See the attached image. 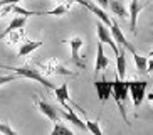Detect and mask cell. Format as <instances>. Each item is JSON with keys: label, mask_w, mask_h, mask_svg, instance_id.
I'll return each mask as SVG.
<instances>
[{"label": "cell", "mask_w": 153, "mask_h": 135, "mask_svg": "<svg viewBox=\"0 0 153 135\" xmlns=\"http://www.w3.org/2000/svg\"><path fill=\"white\" fill-rule=\"evenodd\" d=\"M111 94L114 96V101H116L118 108H120L121 117L125 118V122L128 123V117H126V110H125V101L128 100V81H123L121 78H116V80L113 81Z\"/></svg>", "instance_id": "6da1fadb"}, {"label": "cell", "mask_w": 153, "mask_h": 135, "mask_svg": "<svg viewBox=\"0 0 153 135\" xmlns=\"http://www.w3.org/2000/svg\"><path fill=\"white\" fill-rule=\"evenodd\" d=\"M0 68H4V69L5 68H7V69H12L15 74H19V76H22V78L34 80V81H37V83H41L42 86H45V88H51V90H54L56 88L47 78H44L41 73L37 71V69H34V68H27V66H24V68H9V66H2V64H0Z\"/></svg>", "instance_id": "7a4b0ae2"}, {"label": "cell", "mask_w": 153, "mask_h": 135, "mask_svg": "<svg viewBox=\"0 0 153 135\" xmlns=\"http://www.w3.org/2000/svg\"><path fill=\"white\" fill-rule=\"evenodd\" d=\"M146 86H148L146 81H128V93H130L135 106H140V105H141V101H143V98H145Z\"/></svg>", "instance_id": "3957f363"}, {"label": "cell", "mask_w": 153, "mask_h": 135, "mask_svg": "<svg viewBox=\"0 0 153 135\" xmlns=\"http://www.w3.org/2000/svg\"><path fill=\"white\" fill-rule=\"evenodd\" d=\"M96 32H98V37H99V40H101L103 44H108L109 47L113 49V52H114V54L120 52L118 44L114 42V39H113V36H111V31L108 29L106 24H103L101 20H98V22H96Z\"/></svg>", "instance_id": "277c9868"}, {"label": "cell", "mask_w": 153, "mask_h": 135, "mask_svg": "<svg viewBox=\"0 0 153 135\" xmlns=\"http://www.w3.org/2000/svg\"><path fill=\"white\" fill-rule=\"evenodd\" d=\"M68 42H69V46H71V56H72L74 64H76L77 68H86V63L81 59V56H79V49L84 46V40H82L81 37H71Z\"/></svg>", "instance_id": "5b68a950"}, {"label": "cell", "mask_w": 153, "mask_h": 135, "mask_svg": "<svg viewBox=\"0 0 153 135\" xmlns=\"http://www.w3.org/2000/svg\"><path fill=\"white\" fill-rule=\"evenodd\" d=\"M34 101L37 103V108L41 110L42 115H44V117H47L51 122H52V123L59 120L61 113H59V110H56V108L52 106L51 103H47V101H44V100H37V98H34Z\"/></svg>", "instance_id": "8992f818"}, {"label": "cell", "mask_w": 153, "mask_h": 135, "mask_svg": "<svg viewBox=\"0 0 153 135\" xmlns=\"http://www.w3.org/2000/svg\"><path fill=\"white\" fill-rule=\"evenodd\" d=\"M109 27H111V36H113V39H114V42H116V44H120L123 49H128L130 52H133L135 49H133V46L126 40V37H125V34L121 32L120 26H118L116 22H111V26H109Z\"/></svg>", "instance_id": "52a82bcc"}, {"label": "cell", "mask_w": 153, "mask_h": 135, "mask_svg": "<svg viewBox=\"0 0 153 135\" xmlns=\"http://www.w3.org/2000/svg\"><path fill=\"white\" fill-rule=\"evenodd\" d=\"M94 88H96V91H98V96H99V100H101V103H104V101L111 96L113 83H109V81H106L103 78V80H99L94 83Z\"/></svg>", "instance_id": "ba28073f"}, {"label": "cell", "mask_w": 153, "mask_h": 135, "mask_svg": "<svg viewBox=\"0 0 153 135\" xmlns=\"http://www.w3.org/2000/svg\"><path fill=\"white\" fill-rule=\"evenodd\" d=\"M141 9H143V4L140 0H131L130 2V29L133 34H136V20H138Z\"/></svg>", "instance_id": "9c48e42d"}, {"label": "cell", "mask_w": 153, "mask_h": 135, "mask_svg": "<svg viewBox=\"0 0 153 135\" xmlns=\"http://www.w3.org/2000/svg\"><path fill=\"white\" fill-rule=\"evenodd\" d=\"M109 66V59L108 56L104 54V49H103V42L99 40L98 44V52H96V63H94V73L98 74L99 71H103Z\"/></svg>", "instance_id": "30bf717a"}, {"label": "cell", "mask_w": 153, "mask_h": 135, "mask_svg": "<svg viewBox=\"0 0 153 135\" xmlns=\"http://www.w3.org/2000/svg\"><path fill=\"white\" fill-rule=\"evenodd\" d=\"M25 22H27V17H25V15H19V17H14V19H12V22L9 24V27H7V29H5L2 34H0V39L7 37V34H10V32H14V31H20V29L25 26Z\"/></svg>", "instance_id": "8fae6325"}, {"label": "cell", "mask_w": 153, "mask_h": 135, "mask_svg": "<svg viewBox=\"0 0 153 135\" xmlns=\"http://www.w3.org/2000/svg\"><path fill=\"white\" fill-rule=\"evenodd\" d=\"M61 117H64L66 120H69L71 123H74V125H76L81 132H88V127H86V123H84V122H82L79 117H77L76 113H74V110H72L71 106L66 108V113H61Z\"/></svg>", "instance_id": "7c38bea8"}, {"label": "cell", "mask_w": 153, "mask_h": 135, "mask_svg": "<svg viewBox=\"0 0 153 135\" xmlns=\"http://www.w3.org/2000/svg\"><path fill=\"white\" fill-rule=\"evenodd\" d=\"M54 94H56V98H57V101L64 106V110L69 108V105H68V100H69V86H68V83H62L61 86L54 88Z\"/></svg>", "instance_id": "4fadbf2b"}, {"label": "cell", "mask_w": 153, "mask_h": 135, "mask_svg": "<svg viewBox=\"0 0 153 135\" xmlns=\"http://www.w3.org/2000/svg\"><path fill=\"white\" fill-rule=\"evenodd\" d=\"M108 9L111 10L114 15H118V17H121V19L128 17V10H126L125 2H123V0H109Z\"/></svg>", "instance_id": "5bb4252c"}, {"label": "cell", "mask_w": 153, "mask_h": 135, "mask_svg": "<svg viewBox=\"0 0 153 135\" xmlns=\"http://www.w3.org/2000/svg\"><path fill=\"white\" fill-rule=\"evenodd\" d=\"M41 46H42V40H25L19 49V56H27V54L34 52L36 49H39Z\"/></svg>", "instance_id": "9a60e30c"}, {"label": "cell", "mask_w": 153, "mask_h": 135, "mask_svg": "<svg viewBox=\"0 0 153 135\" xmlns=\"http://www.w3.org/2000/svg\"><path fill=\"white\" fill-rule=\"evenodd\" d=\"M133 59H135V66L136 69H138V73H141V74H146L148 73V69H146V66H148V59L145 58V56H140L136 51H133Z\"/></svg>", "instance_id": "2e32d148"}, {"label": "cell", "mask_w": 153, "mask_h": 135, "mask_svg": "<svg viewBox=\"0 0 153 135\" xmlns=\"http://www.w3.org/2000/svg\"><path fill=\"white\" fill-rule=\"evenodd\" d=\"M116 69H118V78L125 80V74H126V56H125V51H120L116 54Z\"/></svg>", "instance_id": "e0dca14e"}, {"label": "cell", "mask_w": 153, "mask_h": 135, "mask_svg": "<svg viewBox=\"0 0 153 135\" xmlns=\"http://www.w3.org/2000/svg\"><path fill=\"white\" fill-rule=\"evenodd\" d=\"M71 135L72 134V130L71 128H68V127L66 125H62V123H61V122H54V128H52V130H51V135Z\"/></svg>", "instance_id": "ac0fdd59"}, {"label": "cell", "mask_w": 153, "mask_h": 135, "mask_svg": "<svg viewBox=\"0 0 153 135\" xmlns=\"http://www.w3.org/2000/svg\"><path fill=\"white\" fill-rule=\"evenodd\" d=\"M84 123H86V127H88V132H91V134H94V135H101V134H103V130H101V127L98 125V122L86 120Z\"/></svg>", "instance_id": "d6986e66"}, {"label": "cell", "mask_w": 153, "mask_h": 135, "mask_svg": "<svg viewBox=\"0 0 153 135\" xmlns=\"http://www.w3.org/2000/svg\"><path fill=\"white\" fill-rule=\"evenodd\" d=\"M68 12V7L66 5H59V7H56L54 10H49V12H42L45 14V15H62V14Z\"/></svg>", "instance_id": "ffe728a7"}, {"label": "cell", "mask_w": 153, "mask_h": 135, "mask_svg": "<svg viewBox=\"0 0 153 135\" xmlns=\"http://www.w3.org/2000/svg\"><path fill=\"white\" fill-rule=\"evenodd\" d=\"M0 134L14 135V134H15V130H12V128H10V125H9V123H2V122H0Z\"/></svg>", "instance_id": "44dd1931"}, {"label": "cell", "mask_w": 153, "mask_h": 135, "mask_svg": "<svg viewBox=\"0 0 153 135\" xmlns=\"http://www.w3.org/2000/svg\"><path fill=\"white\" fill-rule=\"evenodd\" d=\"M19 74H7V76H0V86L5 85V83H10V81L17 80Z\"/></svg>", "instance_id": "7402d4cb"}, {"label": "cell", "mask_w": 153, "mask_h": 135, "mask_svg": "<svg viewBox=\"0 0 153 135\" xmlns=\"http://www.w3.org/2000/svg\"><path fill=\"white\" fill-rule=\"evenodd\" d=\"M17 2H22V0H0V7L2 5H15Z\"/></svg>", "instance_id": "603a6c76"}, {"label": "cell", "mask_w": 153, "mask_h": 135, "mask_svg": "<svg viewBox=\"0 0 153 135\" xmlns=\"http://www.w3.org/2000/svg\"><path fill=\"white\" fill-rule=\"evenodd\" d=\"M96 2H98V5L99 7H101V9H108V4H109V0H96Z\"/></svg>", "instance_id": "cb8c5ba5"}, {"label": "cell", "mask_w": 153, "mask_h": 135, "mask_svg": "<svg viewBox=\"0 0 153 135\" xmlns=\"http://www.w3.org/2000/svg\"><path fill=\"white\" fill-rule=\"evenodd\" d=\"M146 69H148V73H153V58L148 59V66H146Z\"/></svg>", "instance_id": "d4e9b609"}, {"label": "cell", "mask_w": 153, "mask_h": 135, "mask_svg": "<svg viewBox=\"0 0 153 135\" xmlns=\"http://www.w3.org/2000/svg\"><path fill=\"white\" fill-rule=\"evenodd\" d=\"M148 56H152V58H153V51H150V54H148Z\"/></svg>", "instance_id": "484cf974"}]
</instances>
